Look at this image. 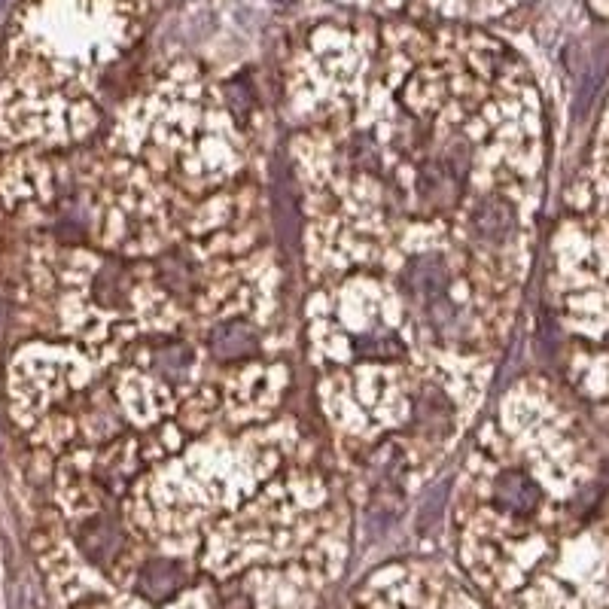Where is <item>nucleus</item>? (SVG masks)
<instances>
[{
    "mask_svg": "<svg viewBox=\"0 0 609 609\" xmlns=\"http://www.w3.org/2000/svg\"><path fill=\"white\" fill-rule=\"evenodd\" d=\"M122 546H125V536H122V530L116 527V521L107 518V515L92 518V521L83 524V530H80V549H83L86 558H89L92 564H98V567L113 564V561L119 558Z\"/></svg>",
    "mask_w": 609,
    "mask_h": 609,
    "instance_id": "1",
    "label": "nucleus"
},
{
    "mask_svg": "<svg viewBox=\"0 0 609 609\" xmlns=\"http://www.w3.org/2000/svg\"><path fill=\"white\" fill-rule=\"evenodd\" d=\"M183 579H186V573H183L180 564H174V561H150L138 573V591L144 597H150V600H165L183 585Z\"/></svg>",
    "mask_w": 609,
    "mask_h": 609,
    "instance_id": "2",
    "label": "nucleus"
},
{
    "mask_svg": "<svg viewBox=\"0 0 609 609\" xmlns=\"http://www.w3.org/2000/svg\"><path fill=\"white\" fill-rule=\"evenodd\" d=\"M494 497L506 512L530 515L539 503V488L527 476H521V472H506V476H500V482H497Z\"/></svg>",
    "mask_w": 609,
    "mask_h": 609,
    "instance_id": "3",
    "label": "nucleus"
},
{
    "mask_svg": "<svg viewBox=\"0 0 609 609\" xmlns=\"http://www.w3.org/2000/svg\"><path fill=\"white\" fill-rule=\"evenodd\" d=\"M208 345L217 354V360H238V357H250L259 342L247 323H223L211 332Z\"/></svg>",
    "mask_w": 609,
    "mask_h": 609,
    "instance_id": "4",
    "label": "nucleus"
},
{
    "mask_svg": "<svg viewBox=\"0 0 609 609\" xmlns=\"http://www.w3.org/2000/svg\"><path fill=\"white\" fill-rule=\"evenodd\" d=\"M125 293H128L125 278L116 272L113 265H107L104 272L98 275V281H95V299L101 305H119V302H125Z\"/></svg>",
    "mask_w": 609,
    "mask_h": 609,
    "instance_id": "5",
    "label": "nucleus"
},
{
    "mask_svg": "<svg viewBox=\"0 0 609 609\" xmlns=\"http://www.w3.org/2000/svg\"><path fill=\"white\" fill-rule=\"evenodd\" d=\"M223 606L226 609H250V597L238 588V585H229L223 591Z\"/></svg>",
    "mask_w": 609,
    "mask_h": 609,
    "instance_id": "6",
    "label": "nucleus"
},
{
    "mask_svg": "<svg viewBox=\"0 0 609 609\" xmlns=\"http://www.w3.org/2000/svg\"><path fill=\"white\" fill-rule=\"evenodd\" d=\"M4 4H7V0H0V10H4Z\"/></svg>",
    "mask_w": 609,
    "mask_h": 609,
    "instance_id": "7",
    "label": "nucleus"
},
{
    "mask_svg": "<svg viewBox=\"0 0 609 609\" xmlns=\"http://www.w3.org/2000/svg\"><path fill=\"white\" fill-rule=\"evenodd\" d=\"M603 4H609V0H603Z\"/></svg>",
    "mask_w": 609,
    "mask_h": 609,
    "instance_id": "8",
    "label": "nucleus"
}]
</instances>
